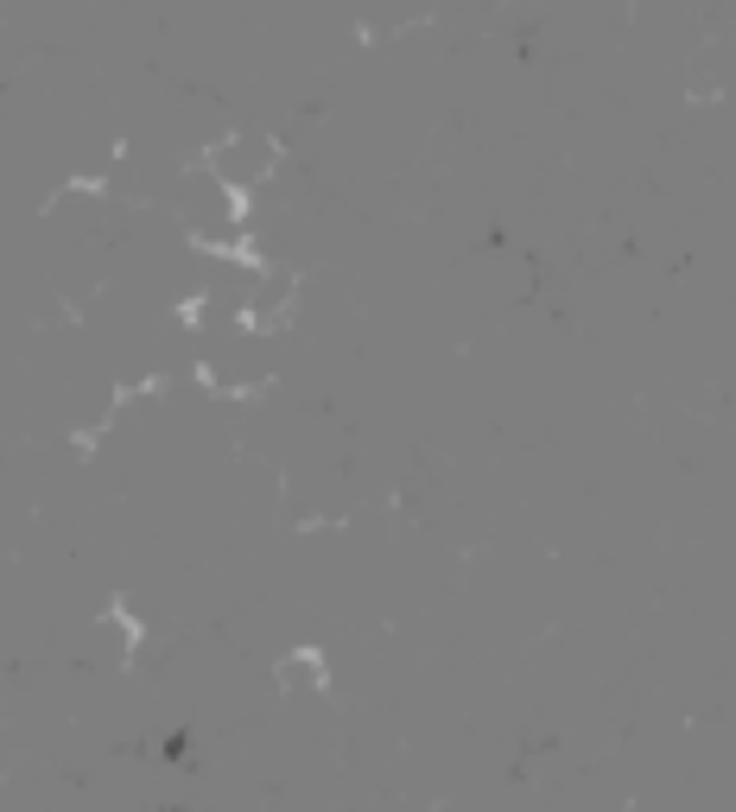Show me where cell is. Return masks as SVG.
<instances>
[{"instance_id":"obj_1","label":"cell","mask_w":736,"mask_h":812,"mask_svg":"<svg viewBox=\"0 0 736 812\" xmlns=\"http://www.w3.org/2000/svg\"><path fill=\"white\" fill-rule=\"evenodd\" d=\"M280 686H286V692H318V686H324V661H318V654L280 661Z\"/></svg>"}]
</instances>
